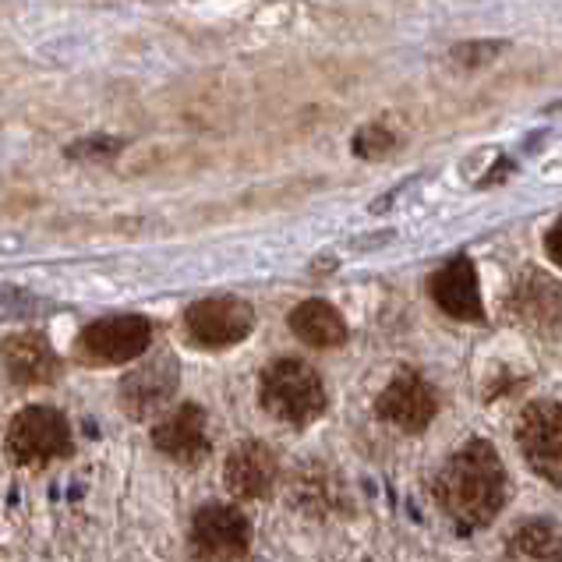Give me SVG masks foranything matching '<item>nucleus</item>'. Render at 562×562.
I'll use <instances>...</instances> for the list:
<instances>
[{"label":"nucleus","instance_id":"9d476101","mask_svg":"<svg viewBox=\"0 0 562 562\" xmlns=\"http://www.w3.org/2000/svg\"><path fill=\"white\" fill-rule=\"evenodd\" d=\"M431 297H436V304L449 318L477 323V318L485 315V304H481V291H477V272L468 259L446 262L436 277H431Z\"/></svg>","mask_w":562,"mask_h":562},{"label":"nucleus","instance_id":"ddd939ff","mask_svg":"<svg viewBox=\"0 0 562 562\" xmlns=\"http://www.w3.org/2000/svg\"><path fill=\"white\" fill-rule=\"evenodd\" d=\"M4 368L14 385H46L54 382L60 364H57V355L50 350V344L43 340L36 333H19L11 336L4 344Z\"/></svg>","mask_w":562,"mask_h":562},{"label":"nucleus","instance_id":"6e6552de","mask_svg":"<svg viewBox=\"0 0 562 562\" xmlns=\"http://www.w3.org/2000/svg\"><path fill=\"white\" fill-rule=\"evenodd\" d=\"M436 393L431 385L414 375V372H400L379 396V414L382 422H390L393 428L404 431H425L436 417Z\"/></svg>","mask_w":562,"mask_h":562},{"label":"nucleus","instance_id":"4468645a","mask_svg":"<svg viewBox=\"0 0 562 562\" xmlns=\"http://www.w3.org/2000/svg\"><path fill=\"white\" fill-rule=\"evenodd\" d=\"M291 329L308 347H340L347 340L344 315L326 301H304L291 312Z\"/></svg>","mask_w":562,"mask_h":562},{"label":"nucleus","instance_id":"2eb2a0df","mask_svg":"<svg viewBox=\"0 0 562 562\" xmlns=\"http://www.w3.org/2000/svg\"><path fill=\"white\" fill-rule=\"evenodd\" d=\"M506 562H559V531L549 520L524 524L506 544Z\"/></svg>","mask_w":562,"mask_h":562},{"label":"nucleus","instance_id":"20e7f679","mask_svg":"<svg viewBox=\"0 0 562 562\" xmlns=\"http://www.w3.org/2000/svg\"><path fill=\"white\" fill-rule=\"evenodd\" d=\"M71 428L54 407H25L8 428V449L19 463H50L68 453Z\"/></svg>","mask_w":562,"mask_h":562},{"label":"nucleus","instance_id":"423d86ee","mask_svg":"<svg viewBox=\"0 0 562 562\" xmlns=\"http://www.w3.org/2000/svg\"><path fill=\"white\" fill-rule=\"evenodd\" d=\"M251 527L234 506H205L191 524V549L205 562H234L248 552Z\"/></svg>","mask_w":562,"mask_h":562},{"label":"nucleus","instance_id":"9b49d317","mask_svg":"<svg viewBox=\"0 0 562 562\" xmlns=\"http://www.w3.org/2000/svg\"><path fill=\"white\" fill-rule=\"evenodd\" d=\"M153 442L159 453H167L170 460L195 463L209 453V431H205V414L199 407H178L170 411L164 422L156 425Z\"/></svg>","mask_w":562,"mask_h":562},{"label":"nucleus","instance_id":"f257e3e1","mask_svg":"<svg viewBox=\"0 0 562 562\" xmlns=\"http://www.w3.org/2000/svg\"><path fill=\"white\" fill-rule=\"evenodd\" d=\"M436 499L446 517L463 531L492 524L506 503V471L499 453L485 439H471L439 471Z\"/></svg>","mask_w":562,"mask_h":562},{"label":"nucleus","instance_id":"f8f14e48","mask_svg":"<svg viewBox=\"0 0 562 562\" xmlns=\"http://www.w3.org/2000/svg\"><path fill=\"white\" fill-rule=\"evenodd\" d=\"M277 471H280L277 457H272L262 442L248 439L231 453L223 481H227L231 495H237V499H262V495H269V488L277 485Z\"/></svg>","mask_w":562,"mask_h":562},{"label":"nucleus","instance_id":"dca6fc26","mask_svg":"<svg viewBox=\"0 0 562 562\" xmlns=\"http://www.w3.org/2000/svg\"><path fill=\"white\" fill-rule=\"evenodd\" d=\"M393 149V135L385 132L382 124H368V127H361L358 132V138H355V153L358 156H364V159H379V156H385Z\"/></svg>","mask_w":562,"mask_h":562},{"label":"nucleus","instance_id":"39448f33","mask_svg":"<svg viewBox=\"0 0 562 562\" xmlns=\"http://www.w3.org/2000/svg\"><path fill=\"white\" fill-rule=\"evenodd\" d=\"M251 326H255V312L240 297H205L199 304H191L184 315V329L191 336V344L213 350L240 344L251 333Z\"/></svg>","mask_w":562,"mask_h":562},{"label":"nucleus","instance_id":"1a4fd4ad","mask_svg":"<svg viewBox=\"0 0 562 562\" xmlns=\"http://www.w3.org/2000/svg\"><path fill=\"white\" fill-rule=\"evenodd\" d=\"M173 390H178V361L173 358H156L149 364H142L138 372H132L121 385V404L132 417H146V414H159L167 404Z\"/></svg>","mask_w":562,"mask_h":562},{"label":"nucleus","instance_id":"0eeeda50","mask_svg":"<svg viewBox=\"0 0 562 562\" xmlns=\"http://www.w3.org/2000/svg\"><path fill=\"white\" fill-rule=\"evenodd\" d=\"M517 439L524 457L531 460V468L549 477L552 485L562 481V417H559V404L552 400H541V404H531L520 414L517 425Z\"/></svg>","mask_w":562,"mask_h":562},{"label":"nucleus","instance_id":"f3484780","mask_svg":"<svg viewBox=\"0 0 562 562\" xmlns=\"http://www.w3.org/2000/svg\"><path fill=\"white\" fill-rule=\"evenodd\" d=\"M549 259H552L555 266L562 262V255H559V227L549 231Z\"/></svg>","mask_w":562,"mask_h":562},{"label":"nucleus","instance_id":"f03ea898","mask_svg":"<svg viewBox=\"0 0 562 562\" xmlns=\"http://www.w3.org/2000/svg\"><path fill=\"white\" fill-rule=\"evenodd\" d=\"M262 407L286 425H308L326 411L323 379L304 361H277L262 375Z\"/></svg>","mask_w":562,"mask_h":562},{"label":"nucleus","instance_id":"7ed1b4c3","mask_svg":"<svg viewBox=\"0 0 562 562\" xmlns=\"http://www.w3.org/2000/svg\"><path fill=\"white\" fill-rule=\"evenodd\" d=\"M153 344V326L138 315H117V318H100L89 329H82L75 344L78 361L106 368V364H124L135 361L149 350Z\"/></svg>","mask_w":562,"mask_h":562}]
</instances>
